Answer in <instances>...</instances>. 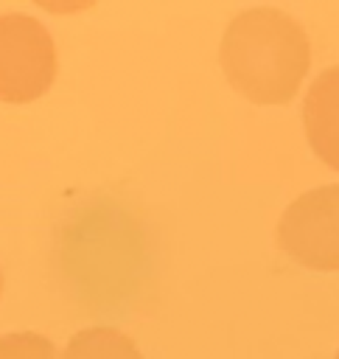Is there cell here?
Segmentation results:
<instances>
[{"label":"cell","instance_id":"8992f818","mask_svg":"<svg viewBox=\"0 0 339 359\" xmlns=\"http://www.w3.org/2000/svg\"><path fill=\"white\" fill-rule=\"evenodd\" d=\"M0 359H56V351L48 337L22 331L0 337Z\"/></svg>","mask_w":339,"mask_h":359},{"label":"cell","instance_id":"ba28073f","mask_svg":"<svg viewBox=\"0 0 339 359\" xmlns=\"http://www.w3.org/2000/svg\"><path fill=\"white\" fill-rule=\"evenodd\" d=\"M336 359H339V353H336Z\"/></svg>","mask_w":339,"mask_h":359},{"label":"cell","instance_id":"3957f363","mask_svg":"<svg viewBox=\"0 0 339 359\" xmlns=\"http://www.w3.org/2000/svg\"><path fill=\"white\" fill-rule=\"evenodd\" d=\"M277 241L311 269H339V185L300 194L277 222Z\"/></svg>","mask_w":339,"mask_h":359},{"label":"cell","instance_id":"6da1fadb","mask_svg":"<svg viewBox=\"0 0 339 359\" xmlns=\"http://www.w3.org/2000/svg\"><path fill=\"white\" fill-rule=\"evenodd\" d=\"M221 67L230 84L258 104L289 101L311 62L303 25L280 8H247L224 31Z\"/></svg>","mask_w":339,"mask_h":359},{"label":"cell","instance_id":"52a82bcc","mask_svg":"<svg viewBox=\"0 0 339 359\" xmlns=\"http://www.w3.org/2000/svg\"><path fill=\"white\" fill-rule=\"evenodd\" d=\"M0 289H3V272H0Z\"/></svg>","mask_w":339,"mask_h":359},{"label":"cell","instance_id":"5b68a950","mask_svg":"<svg viewBox=\"0 0 339 359\" xmlns=\"http://www.w3.org/2000/svg\"><path fill=\"white\" fill-rule=\"evenodd\" d=\"M62 359H143V356L132 342V337H126L118 328L98 325L78 331L67 342Z\"/></svg>","mask_w":339,"mask_h":359},{"label":"cell","instance_id":"277c9868","mask_svg":"<svg viewBox=\"0 0 339 359\" xmlns=\"http://www.w3.org/2000/svg\"><path fill=\"white\" fill-rule=\"evenodd\" d=\"M303 123L311 149L339 168V65L322 70L303 101Z\"/></svg>","mask_w":339,"mask_h":359},{"label":"cell","instance_id":"7a4b0ae2","mask_svg":"<svg viewBox=\"0 0 339 359\" xmlns=\"http://www.w3.org/2000/svg\"><path fill=\"white\" fill-rule=\"evenodd\" d=\"M56 76L50 31L28 14H0V101L39 98Z\"/></svg>","mask_w":339,"mask_h":359}]
</instances>
